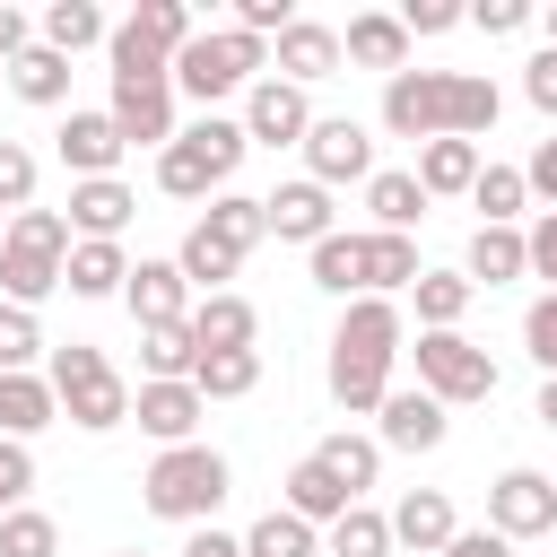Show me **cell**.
<instances>
[{"instance_id":"1","label":"cell","mask_w":557,"mask_h":557,"mask_svg":"<svg viewBox=\"0 0 557 557\" xmlns=\"http://www.w3.org/2000/svg\"><path fill=\"white\" fill-rule=\"evenodd\" d=\"M383 131L400 139H479L496 131V78L479 70H400L383 78Z\"/></svg>"},{"instance_id":"2","label":"cell","mask_w":557,"mask_h":557,"mask_svg":"<svg viewBox=\"0 0 557 557\" xmlns=\"http://www.w3.org/2000/svg\"><path fill=\"white\" fill-rule=\"evenodd\" d=\"M392 366H400V305H392V296H348V313H339V331H331V400H339L348 418L383 409Z\"/></svg>"},{"instance_id":"3","label":"cell","mask_w":557,"mask_h":557,"mask_svg":"<svg viewBox=\"0 0 557 557\" xmlns=\"http://www.w3.org/2000/svg\"><path fill=\"white\" fill-rule=\"evenodd\" d=\"M261 235H270L261 200H252V191H218V200H209V218H191V235H183V252H174L183 287H200V296H226V278L244 270V252H252Z\"/></svg>"},{"instance_id":"4","label":"cell","mask_w":557,"mask_h":557,"mask_svg":"<svg viewBox=\"0 0 557 557\" xmlns=\"http://www.w3.org/2000/svg\"><path fill=\"white\" fill-rule=\"evenodd\" d=\"M244 148H252L244 122L209 113V122H191V131H174V139L157 148V191H174V200H218V191L235 183Z\"/></svg>"},{"instance_id":"5","label":"cell","mask_w":557,"mask_h":557,"mask_svg":"<svg viewBox=\"0 0 557 557\" xmlns=\"http://www.w3.org/2000/svg\"><path fill=\"white\" fill-rule=\"evenodd\" d=\"M418 278V244L409 235H322L313 244V287H331V296H392V287H409Z\"/></svg>"},{"instance_id":"6","label":"cell","mask_w":557,"mask_h":557,"mask_svg":"<svg viewBox=\"0 0 557 557\" xmlns=\"http://www.w3.org/2000/svg\"><path fill=\"white\" fill-rule=\"evenodd\" d=\"M61 261H70V218L61 209H17L9 235H0V305H44L61 287Z\"/></svg>"},{"instance_id":"7","label":"cell","mask_w":557,"mask_h":557,"mask_svg":"<svg viewBox=\"0 0 557 557\" xmlns=\"http://www.w3.org/2000/svg\"><path fill=\"white\" fill-rule=\"evenodd\" d=\"M44 383H52V400H61V418H70V426H87V435H113V426L131 418V383H122V366H113L104 348H87V339H70V348H52V366H44Z\"/></svg>"},{"instance_id":"8","label":"cell","mask_w":557,"mask_h":557,"mask_svg":"<svg viewBox=\"0 0 557 557\" xmlns=\"http://www.w3.org/2000/svg\"><path fill=\"white\" fill-rule=\"evenodd\" d=\"M226 453H209V444H174V453H157L148 461V479H139V496H148V513H165V522H209L218 505H226Z\"/></svg>"},{"instance_id":"9","label":"cell","mask_w":557,"mask_h":557,"mask_svg":"<svg viewBox=\"0 0 557 557\" xmlns=\"http://www.w3.org/2000/svg\"><path fill=\"white\" fill-rule=\"evenodd\" d=\"M252 70H270V44H261V35H244V26H209V35H191V44L174 52V87H183V96H200V104L235 96Z\"/></svg>"},{"instance_id":"10","label":"cell","mask_w":557,"mask_h":557,"mask_svg":"<svg viewBox=\"0 0 557 557\" xmlns=\"http://www.w3.org/2000/svg\"><path fill=\"white\" fill-rule=\"evenodd\" d=\"M104 113H113L122 148H165V139H174V70H157V61H122Z\"/></svg>"},{"instance_id":"11","label":"cell","mask_w":557,"mask_h":557,"mask_svg":"<svg viewBox=\"0 0 557 557\" xmlns=\"http://www.w3.org/2000/svg\"><path fill=\"white\" fill-rule=\"evenodd\" d=\"M418 392L444 400V409L487 400V392H496V357H487L479 339H461V331H426V339H418Z\"/></svg>"},{"instance_id":"12","label":"cell","mask_w":557,"mask_h":557,"mask_svg":"<svg viewBox=\"0 0 557 557\" xmlns=\"http://www.w3.org/2000/svg\"><path fill=\"white\" fill-rule=\"evenodd\" d=\"M191 35H200V26H191L183 0H139V9L104 35V52H113V70H122V61H157V70H174V52H183Z\"/></svg>"},{"instance_id":"13","label":"cell","mask_w":557,"mask_h":557,"mask_svg":"<svg viewBox=\"0 0 557 557\" xmlns=\"http://www.w3.org/2000/svg\"><path fill=\"white\" fill-rule=\"evenodd\" d=\"M487 531H496V540H540V531H557V487H548V470H496V487H487Z\"/></svg>"},{"instance_id":"14","label":"cell","mask_w":557,"mask_h":557,"mask_svg":"<svg viewBox=\"0 0 557 557\" xmlns=\"http://www.w3.org/2000/svg\"><path fill=\"white\" fill-rule=\"evenodd\" d=\"M374 174V139H366V122H348V113H322L313 131H305V183H366Z\"/></svg>"},{"instance_id":"15","label":"cell","mask_w":557,"mask_h":557,"mask_svg":"<svg viewBox=\"0 0 557 557\" xmlns=\"http://www.w3.org/2000/svg\"><path fill=\"white\" fill-rule=\"evenodd\" d=\"M305 131H313L305 87H287V78H252V96H244V139H252V148H305Z\"/></svg>"},{"instance_id":"16","label":"cell","mask_w":557,"mask_h":557,"mask_svg":"<svg viewBox=\"0 0 557 557\" xmlns=\"http://www.w3.org/2000/svg\"><path fill=\"white\" fill-rule=\"evenodd\" d=\"M131 418L174 453V444H200V418H209V400L191 392V383H139L131 392Z\"/></svg>"},{"instance_id":"17","label":"cell","mask_w":557,"mask_h":557,"mask_svg":"<svg viewBox=\"0 0 557 557\" xmlns=\"http://www.w3.org/2000/svg\"><path fill=\"white\" fill-rule=\"evenodd\" d=\"M331 70H339V35H331L322 17H296L287 35H270V78L313 87V78H331Z\"/></svg>"},{"instance_id":"18","label":"cell","mask_w":557,"mask_h":557,"mask_svg":"<svg viewBox=\"0 0 557 557\" xmlns=\"http://www.w3.org/2000/svg\"><path fill=\"white\" fill-rule=\"evenodd\" d=\"M122 305L139 313V331L191 322V287H183V270H174V261H131V278H122Z\"/></svg>"},{"instance_id":"19","label":"cell","mask_w":557,"mask_h":557,"mask_svg":"<svg viewBox=\"0 0 557 557\" xmlns=\"http://www.w3.org/2000/svg\"><path fill=\"white\" fill-rule=\"evenodd\" d=\"M131 183L122 174H104V183H70V244H113L122 226H131Z\"/></svg>"},{"instance_id":"20","label":"cell","mask_w":557,"mask_h":557,"mask_svg":"<svg viewBox=\"0 0 557 557\" xmlns=\"http://www.w3.org/2000/svg\"><path fill=\"white\" fill-rule=\"evenodd\" d=\"M261 218H270V235H278V244H305V252H313V244L331 235V191L296 174V183H278V191L261 200Z\"/></svg>"},{"instance_id":"21","label":"cell","mask_w":557,"mask_h":557,"mask_svg":"<svg viewBox=\"0 0 557 557\" xmlns=\"http://www.w3.org/2000/svg\"><path fill=\"white\" fill-rule=\"evenodd\" d=\"M374 418H383V426H374L383 453H435V444H444V400H426V392H383Z\"/></svg>"},{"instance_id":"22","label":"cell","mask_w":557,"mask_h":557,"mask_svg":"<svg viewBox=\"0 0 557 557\" xmlns=\"http://www.w3.org/2000/svg\"><path fill=\"white\" fill-rule=\"evenodd\" d=\"M383 522H392V548H418V557H435V548H444V540L461 531V522H453V496H444V487H409V496H400V505H392Z\"/></svg>"},{"instance_id":"23","label":"cell","mask_w":557,"mask_h":557,"mask_svg":"<svg viewBox=\"0 0 557 557\" xmlns=\"http://www.w3.org/2000/svg\"><path fill=\"white\" fill-rule=\"evenodd\" d=\"M61 165H70L78 183H104V174L122 165V131H113V113H70V122H61Z\"/></svg>"},{"instance_id":"24","label":"cell","mask_w":557,"mask_h":557,"mask_svg":"<svg viewBox=\"0 0 557 557\" xmlns=\"http://www.w3.org/2000/svg\"><path fill=\"white\" fill-rule=\"evenodd\" d=\"M339 52H348L357 70H383V78H400V70H409V35H400V17H392V9H366V17H348Z\"/></svg>"},{"instance_id":"25","label":"cell","mask_w":557,"mask_h":557,"mask_svg":"<svg viewBox=\"0 0 557 557\" xmlns=\"http://www.w3.org/2000/svg\"><path fill=\"white\" fill-rule=\"evenodd\" d=\"M261 339V313H252V296H200L191 305V348H252Z\"/></svg>"},{"instance_id":"26","label":"cell","mask_w":557,"mask_h":557,"mask_svg":"<svg viewBox=\"0 0 557 557\" xmlns=\"http://www.w3.org/2000/svg\"><path fill=\"white\" fill-rule=\"evenodd\" d=\"M52 418H61V400H52V383H44V374H0V435H9V444L44 435Z\"/></svg>"},{"instance_id":"27","label":"cell","mask_w":557,"mask_h":557,"mask_svg":"<svg viewBox=\"0 0 557 557\" xmlns=\"http://www.w3.org/2000/svg\"><path fill=\"white\" fill-rule=\"evenodd\" d=\"M348 505H357V496H348V487H339V479H331L313 453L287 470V513H296V522H313V531H322V522H339Z\"/></svg>"},{"instance_id":"28","label":"cell","mask_w":557,"mask_h":557,"mask_svg":"<svg viewBox=\"0 0 557 557\" xmlns=\"http://www.w3.org/2000/svg\"><path fill=\"white\" fill-rule=\"evenodd\" d=\"M479 183V139H426L418 148V191L444 200V191H470Z\"/></svg>"},{"instance_id":"29","label":"cell","mask_w":557,"mask_h":557,"mask_svg":"<svg viewBox=\"0 0 557 557\" xmlns=\"http://www.w3.org/2000/svg\"><path fill=\"white\" fill-rule=\"evenodd\" d=\"M252 383H261V348H200V366H191L200 400H244Z\"/></svg>"},{"instance_id":"30","label":"cell","mask_w":557,"mask_h":557,"mask_svg":"<svg viewBox=\"0 0 557 557\" xmlns=\"http://www.w3.org/2000/svg\"><path fill=\"white\" fill-rule=\"evenodd\" d=\"M366 209H374V235H409L426 218V191L418 174H366Z\"/></svg>"},{"instance_id":"31","label":"cell","mask_w":557,"mask_h":557,"mask_svg":"<svg viewBox=\"0 0 557 557\" xmlns=\"http://www.w3.org/2000/svg\"><path fill=\"white\" fill-rule=\"evenodd\" d=\"M470 287H505V278H531L522 270V226H479L470 235V270H461Z\"/></svg>"},{"instance_id":"32","label":"cell","mask_w":557,"mask_h":557,"mask_svg":"<svg viewBox=\"0 0 557 557\" xmlns=\"http://www.w3.org/2000/svg\"><path fill=\"white\" fill-rule=\"evenodd\" d=\"M122 278H131L122 244H70V261H61V287L70 296H122Z\"/></svg>"},{"instance_id":"33","label":"cell","mask_w":557,"mask_h":557,"mask_svg":"<svg viewBox=\"0 0 557 557\" xmlns=\"http://www.w3.org/2000/svg\"><path fill=\"white\" fill-rule=\"evenodd\" d=\"M409 296H418V322H426V331H461V313H470V296H479V287H470L461 270H418V278H409Z\"/></svg>"},{"instance_id":"34","label":"cell","mask_w":557,"mask_h":557,"mask_svg":"<svg viewBox=\"0 0 557 557\" xmlns=\"http://www.w3.org/2000/svg\"><path fill=\"white\" fill-rule=\"evenodd\" d=\"M313 461H322V470H331V479H339L348 496H366V487H374V470H383V444H374V435H348V426H339V435H322V444H313Z\"/></svg>"},{"instance_id":"35","label":"cell","mask_w":557,"mask_h":557,"mask_svg":"<svg viewBox=\"0 0 557 557\" xmlns=\"http://www.w3.org/2000/svg\"><path fill=\"white\" fill-rule=\"evenodd\" d=\"M104 35H113V26H104V9H96V0H52V9H44V35H35V44H52V52L70 61V52L104 44Z\"/></svg>"},{"instance_id":"36","label":"cell","mask_w":557,"mask_h":557,"mask_svg":"<svg viewBox=\"0 0 557 557\" xmlns=\"http://www.w3.org/2000/svg\"><path fill=\"white\" fill-rule=\"evenodd\" d=\"M9 87H17L26 104H61V96H70V61H61L52 44H26V52L9 61Z\"/></svg>"},{"instance_id":"37","label":"cell","mask_w":557,"mask_h":557,"mask_svg":"<svg viewBox=\"0 0 557 557\" xmlns=\"http://www.w3.org/2000/svg\"><path fill=\"white\" fill-rule=\"evenodd\" d=\"M139 366H148V383H191V366H200V348H191V322L139 331Z\"/></svg>"},{"instance_id":"38","label":"cell","mask_w":557,"mask_h":557,"mask_svg":"<svg viewBox=\"0 0 557 557\" xmlns=\"http://www.w3.org/2000/svg\"><path fill=\"white\" fill-rule=\"evenodd\" d=\"M313 548H322V531H313V522H296L287 505H270V513L244 531V557H313Z\"/></svg>"},{"instance_id":"39","label":"cell","mask_w":557,"mask_h":557,"mask_svg":"<svg viewBox=\"0 0 557 557\" xmlns=\"http://www.w3.org/2000/svg\"><path fill=\"white\" fill-rule=\"evenodd\" d=\"M470 200L487 209L479 226H513V218H522V200H531V183H522V165H479V183H470Z\"/></svg>"},{"instance_id":"40","label":"cell","mask_w":557,"mask_h":557,"mask_svg":"<svg viewBox=\"0 0 557 557\" xmlns=\"http://www.w3.org/2000/svg\"><path fill=\"white\" fill-rule=\"evenodd\" d=\"M331 557H392V522H383L374 505H348V513L331 522Z\"/></svg>"},{"instance_id":"41","label":"cell","mask_w":557,"mask_h":557,"mask_svg":"<svg viewBox=\"0 0 557 557\" xmlns=\"http://www.w3.org/2000/svg\"><path fill=\"white\" fill-rule=\"evenodd\" d=\"M52 548H61V522L52 513H35V505L0 513V557H52Z\"/></svg>"},{"instance_id":"42","label":"cell","mask_w":557,"mask_h":557,"mask_svg":"<svg viewBox=\"0 0 557 557\" xmlns=\"http://www.w3.org/2000/svg\"><path fill=\"white\" fill-rule=\"evenodd\" d=\"M35 357H44V322L26 305H0V374H35Z\"/></svg>"},{"instance_id":"43","label":"cell","mask_w":557,"mask_h":557,"mask_svg":"<svg viewBox=\"0 0 557 557\" xmlns=\"http://www.w3.org/2000/svg\"><path fill=\"white\" fill-rule=\"evenodd\" d=\"M522 348H531L540 374H557V296H531V313H522Z\"/></svg>"},{"instance_id":"44","label":"cell","mask_w":557,"mask_h":557,"mask_svg":"<svg viewBox=\"0 0 557 557\" xmlns=\"http://www.w3.org/2000/svg\"><path fill=\"white\" fill-rule=\"evenodd\" d=\"M0 209H35V157L17 139H0Z\"/></svg>"},{"instance_id":"45","label":"cell","mask_w":557,"mask_h":557,"mask_svg":"<svg viewBox=\"0 0 557 557\" xmlns=\"http://www.w3.org/2000/svg\"><path fill=\"white\" fill-rule=\"evenodd\" d=\"M392 17H400V35H444V26H461L470 9H461V0H400Z\"/></svg>"},{"instance_id":"46","label":"cell","mask_w":557,"mask_h":557,"mask_svg":"<svg viewBox=\"0 0 557 557\" xmlns=\"http://www.w3.org/2000/svg\"><path fill=\"white\" fill-rule=\"evenodd\" d=\"M26 487H35V453L0 435V513H17V505H26Z\"/></svg>"},{"instance_id":"47","label":"cell","mask_w":557,"mask_h":557,"mask_svg":"<svg viewBox=\"0 0 557 557\" xmlns=\"http://www.w3.org/2000/svg\"><path fill=\"white\" fill-rule=\"evenodd\" d=\"M522 270H531V278H548V296H557V209L522 235Z\"/></svg>"},{"instance_id":"48","label":"cell","mask_w":557,"mask_h":557,"mask_svg":"<svg viewBox=\"0 0 557 557\" xmlns=\"http://www.w3.org/2000/svg\"><path fill=\"white\" fill-rule=\"evenodd\" d=\"M470 26H479V35H513V26H531V0H479Z\"/></svg>"},{"instance_id":"49","label":"cell","mask_w":557,"mask_h":557,"mask_svg":"<svg viewBox=\"0 0 557 557\" xmlns=\"http://www.w3.org/2000/svg\"><path fill=\"white\" fill-rule=\"evenodd\" d=\"M522 96L557 122V52H531V70H522Z\"/></svg>"},{"instance_id":"50","label":"cell","mask_w":557,"mask_h":557,"mask_svg":"<svg viewBox=\"0 0 557 557\" xmlns=\"http://www.w3.org/2000/svg\"><path fill=\"white\" fill-rule=\"evenodd\" d=\"M522 183H531V191H540V200L557 209V139H540V148H531V165H522Z\"/></svg>"},{"instance_id":"51","label":"cell","mask_w":557,"mask_h":557,"mask_svg":"<svg viewBox=\"0 0 557 557\" xmlns=\"http://www.w3.org/2000/svg\"><path fill=\"white\" fill-rule=\"evenodd\" d=\"M435 557H513V540H496V531H453Z\"/></svg>"},{"instance_id":"52","label":"cell","mask_w":557,"mask_h":557,"mask_svg":"<svg viewBox=\"0 0 557 557\" xmlns=\"http://www.w3.org/2000/svg\"><path fill=\"white\" fill-rule=\"evenodd\" d=\"M183 557H244V540H235V531H218V522H200V531L183 540Z\"/></svg>"},{"instance_id":"53","label":"cell","mask_w":557,"mask_h":557,"mask_svg":"<svg viewBox=\"0 0 557 557\" xmlns=\"http://www.w3.org/2000/svg\"><path fill=\"white\" fill-rule=\"evenodd\" d=\"M17 52H26V17H17V9H9V0H0V70H9V61H17Z\"/></svg>"},{"instance_id":"54","label":"cell","mask_w":557,"mask_h":557,"mask_svg":"<svg viewBox=\"0 0 557 557\" xmlns=\"http://www.w3.org/2000/svg\"><path fill=\"white\" fill-rule=\"evenodd\" d=\"M531 418H540V426H548V435H557V374H548V383H540V400H531Z\"/></svg>"},{"instance_id":"55","label":"cell","mask_w":557,"mask_h":557,"mask_svg":"<svg viewBox=\"0 0 557 557\" xmlns=\"http://www.w3.org/2000/svg\"><path fill=\"white\" fill-rule=\"evenodd\" d=\"M540 26H548V52H557V0H548V17H540Z\"/></svg>"},{"instance_id":"56","label":"cell","mask_w":557,"mask_h":557,"mask_svg":"<svg viewBox=\"0 0 557 557\" xmlns=\"http://www.w3.org/2000/svg\"><path fill=\"white\" fill-rule=\"evenodd\" d=\"M113 557H148V548H113Z\"/></svg>"},{"instance_id":"57","label":"cell","mask_w":557,"mask_h":557,"mask_svg":"<svg viewBox=\"0 0 557 557\" xmlns=\"http://www.w3.org/2000/svg\"><path fill=\"white\" fill-rule=\"evenodd\" d=\"M548 487H557V470H548Z\"/></svg>"}]
</instances>
